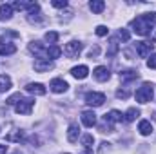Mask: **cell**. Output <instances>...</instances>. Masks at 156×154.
Masks as SVG:
<instances>
[{
  "instance_id": "cell-1",
  "label": "cell",
  "mask_w": 156,
  "mask_h": 154,
  "mask_svg": "<svg viewBox=\"0 0 156 154\" xmlns=\"http://www.w3.org/2000/svg\"><path fill=\"white\" fill-rule=\"evenodd\" d=\"M154 24H156V13H145V15L136 16V18L131 22V27H133V31H134L136 35L145 37V35H151Z\"/></svg>"
},
{
  "instance_id": "cell-2",
  "label": "cell",
  "mask_w": 156,
  "mask_h": 154,
  "mask_svg": "<svg viewBox=\"0 0 156 154\" xmlns=\"http://www.w3.org/2000/svg\"><path fill=\"white\" fill-rule=\"evenodd\" d=\"M153 94H154V89H153V85L151 83H144L142 87H138L136 89V102H140V103H149L151 100H153Z\"/></svg>"
},
{
  "instance_id": "cell-3",
  "label": "cell",
  "mask_w": 156,
  "mask_h": 154,
  "mask_svg": "<svg viewBox=\"0 0 156 154\" xmlns=\"http://www.w3.org/2000/svg\"><path fill=\"white\" fill-rule=\"evenodd\" d=\"M105 102V94L104 93H87L85 94V103L91 107H100Z\"/></svg>"
},
{
  "instance_id": "cell-4",
  "label": "cell",
  "mask_w": 156,
  "mask_h": 154,
  "mask_svg": "<svg viewBox=\"0 0 156 154\" xmlns=\"http://www.w3.org/2000/svg\"><path fill=\"white\" fill-rule=\"evenodd\" d=\"M33 105H35V100L33 98H22L16 105H15V111L18 113V114H29L31 113V109H33Z\"/></svg>"
},
{
  "instance_id": "cell-5",
  "label": "cell",
  "mask_w": 156,
  "mask_h": 154,
  "mask_svg": "<svg viewBox=\"0 0 156 154\" xmlns=\"http://www.w3.org/2000/svg\"><path fill=\"white\" fill-rule=\"evenodd\" d=\"M82 47H83V44H80V42H76V40H73V42L66 44L64 53H66L69 58H76L78 54H80V51H82Z\"/></svg>"
},
{
  "instance_id": "cell-6",
  "label": "cell",
  "mask_w": 156,
  "mask_h": 154,
  "mask_svg": "<svg viewBox=\"0 0 156 154\" xmlns=\"http://www.w3.org/2000/svg\"><path fill=\"white\" fill-rule=\"evenodd\" d=\"M136 53H138V56L140 58H147L149 54H151V51H153V47H154V44L153 42H136Z\"/></svg>"
},
{
  "instance_id": "cell-7",
  "label": "cell",
  "mask_w": 156,
  "mask_h": 154,
  "mask_svg": "<svg viewBox=\"0 0 156 154\" xmlns=\"http://www.w3.org/2000/svg\"><path fill=\"white\" fill-rule=\"evenodd\" d=\"M49 87H51V91H53V93L60 94V93H66V91H67L69 83H67L66 80H62V78H55V80H51Z\"/></svg>"
},
{
  "instance_id": "cell-8",
  "label": "cell",
  "mask_w": 156,
  "mask_h": 154,
  "mask_svg": "<svg viewBox=\"0 0 156 154\" xmlns=\"http://www.w3.org/2000/svg\"><path fill=\"white\" fill-rule=\"evenodd\" d=\"M93 76L96 78L98 82H107V80L111 78V73H109V69H107V67H104V65H98V67L93 71Z\"/></svg>"
},
{
  "instance_id": "cell-9",
  "label": "cell",
  "mask_w": 156,
  "mask_h": 154,
  "mask_svg": "<svg viewBox=\"0 0 156 154\" xmlns=\"http://www.w3.org/2000/svg\"><path fill=\"white\" fill-rule=\"evenodd\" d=\"M49 69H53V62H51L49 58H38V60L35 62V71L45 73V71H49Z\"/></svg>"
},
{
  "instance_id": "cell-10",
  "label": "cell",
  "mask_w": 156,
  "mask_h": 154,
  "mask_svg": "<svg viewBox=\"0 0 156 154\" xmlns=\"http://www.w3.org/2000/svg\"><path fill=\"white\" fill-rule=\"evenodd\" d=\"M82 121L85 127H94L96 125V114L93 111H83L82 113Z\"/></svg>"
},
{
  "instance_id": "cell-11",
  "label": "cell",
  "mask_w": 156,
  "mask_h": 154,
  "mask_svg": "<svg viewBox=\"0 0 156 154\" xmlns=\"http://www.w3.org/2000/svg\"><path fill=\"white\" fill-rule=\"evenodd\" d=\"M122 120H123V114H122L120 111H116V109L109 111L107 114L104 116V121H105V123H116V121H122Z\"/></svg>"
},
{
  "instance_id": "cell-12",
  "label": "cell",
  "mask_w": 156,
  "mask_h": 154,
  "mask_svg": "<svg viewBox=\"0 0 156 154\" xmlns=\"http://www.w3.org/2000/svg\"><path fill=\"white\" fill-rule=\"evenodd\" d=\"M13 16V5L9 4H0V20L5 22V20H11Z\"/></svg>"
},
{
  "instance_id": "cell-13",
  "label": "cell",
  "mask_w": 156,
  "mask_h": 154,
  "mask_svg": "<svg viewBox=\"0 0 156 154\" xmlns=\"http://www.w3.org/2000/svg\"><path fill=\"white\" fill-rule=\"evenodd\" d=\"M71 75L75 78H78V80H83V78H87V75H89V67L87 65H76V67L71 69Z\"/></svg>"
},
{
  "instance_id": "cell-14",
  "label": "cell",
  "mask_w": 156,
  "mask_h": 154,
  "mask_svg": "<svg viewBox=\"0 0 156 154\" xmlns=\"http://www.w3.org/2000/svg\"><path fill=\"white\" fill-rule=\"evenodd\" d=\"M78 136H80V127H78L76 123H71L69 129H67V140H69L71 143H76Z\"/></svg>"
},
{
  "instance_id": "cell-15",
  "label": "cell",
  "mask_w": 156,
  "mask_h": 154,
  "mask_svg": "<svg viewBox=\"0 0 156 154\" xmlns=\"http://www.w3.org/2000/svg\"><path fill=\"white\" fill-rule=\"evenodd\" d=\"M26 91L27 93H31V94H38V96H42V94H45V87L42 85V83H27L26 85Z\"/></svg>"
},
{
  "instance_id": "cell-16",
  "label": "cell",
  "mask_w": 156,
  "mask_h": 154,
  "mask_svg": "<svg viewBox=\"0 0 156 154\" xmlns=\"http://www.w3.org/2000/svg\"><path fill=\"white\" fill-rule=\"evenodd\" d=\"M27 20H29L31 24H42V22H44V16H42V13H40V5L37 7V9L29 11V15H27Z\"/></svg>"
},
{
  "instance_id": "cell-17",
  "label": "cell",
  "mask_w": 156,
  "mask_h": 154,
  "mask_svg": "<svg viewBox=\"0 0 156 154\" xmlns=\"http://www.w3.org/2000/svg\"><path fill=\"white\" fill-rule=\"evenodd\" d=\"M138 131H140V134H142V136H149V134H153V125H151V121L142 120V121H140V125H138Z\"/></svg>"
},
{
  "instance_id": "cell-18",
  "label": "cell",
  "mask_w": 156,
  "mask_h": 154,
  "mask_svg": "<svg viewBox=\"0 0 156 154\" xmlns=\"http://www.w3.org/2000/svg\"><path fill=\"white\" fill-rule=\"evenodd\" d=\"M13 53H16V45L15 44H0V54L2 56L13 54Z\"/></svg>"
},
{
  "instance_id": "cell-19",
  "label": "cell",
  "mask_w": 156,
  "mask_h": 154,
  "mask_svg": "<svg viewBox=\"0 0 156 154\" xmlns=\"http://www.w3.org/2000/svg\"><path fill=\"white\" fill-rule=\"evenodd\" d=\"M29 51L31 53H37L40 58H44V54H45V49H44V45L40 42H31L29 44Z\"/></svg>"
},
{
  "instance_id": "cell-20",
  "label": "cell",
  "mask_w": 156,
  "mask_h": 154,
  "mask_svg": "<svg viewBox=\"0 0 156 154\" xmlns=\"http://www.w3.org/2000/svg\"><path fill=\"white\" fill-rule=\"evenodd\" d=\"M89 9H91L93 13H102V11L105 9V2H102V0H93V2H89Z\"/></svg>"
},
{
  "instance_id": "cell-21",
  "label": "cell",
  "mask_w": 156,
  "mask_h": 154,
  "mask_svg": "<svg viewBox=\"0 0 156 154\" xmlns=\"http://www.w3.org/2000/svg\"><path fill=\"white\" fill-rule=\"evenodd\" d=\"M60 54H62V49H60L58 45H51V47H49V49L45 51V56H47V58H51V60L58 58Z\"/></svg>"
},
{
  "instance_id": "cell-22",
  "label": "cell",
  "mask_w": 156,
  "mask_h": 154,
  "mask_svg": "<svg viewBox=\"0 0 156 154\" xmlns=\"http://www.w3.org/2000/svg\"><path fill=\"white\" fill-rule=\"evenodd\" d=\"M138 116H140V111H138V109H134V107H131V109L123 114V120H125L127 123H131V121H134Z\"/></svg>"
},
{
  "instance_id": "cell-23",
  "label": "cell",
  "mask_w": 156,
  "mask_h": 154,
  "mask_svg": "<svg viewBox=\"0 0 156 154\" xmlns=\"http://www.w3.org/2000/svg\"><path fill=\"white\" fill-rule=\"evenodd\" d=\"M11 89V78L5 75H0V93H5Z\"/></svg>"
},
{
  "instance_id": "cell-24",
  "label": "cell",
  "mask_w": 156,
  "mask_h": 154,
  "mask_svg": "<svg viewBox=\"0 0 156 154\" xmlns=\"http://www.w3.org/2000/svg\"><path fill=\"white\" fill-rule=\"evenodd\" d=\"M93 143H94V138H93V134H83V136H82V145L87 149V152H91V147H93Z\"/></svg>"
},
{
  "instance_id": "cell-25",
  "label": "cell",
  "mask_w": 156,
  "mask_h": 154,
  "mask_svg": "<svg viewBox=\"0 0 156 154\" xmlns=\"http://www.w3.org/2000/svg\"><path fill=\"white\" fill-rule=\"evenodd\" d=\"M118 49H120V45H118V40L116 38H111L109 40V49H107V56H115L118 53Z\"/></svg>"
},
{
  "instance_id": "cell-26",
  "label": "cell",
  "mask_w": 156,
  "mask_h": 154,
  "mask_svg": "<svg viewBox=\"0 0 156 154\" xmlns=\"http://www.w3.org/2000/svg\"><path fill=\"white\" fill-rule=\"evenodd\" d=\"M44 38H45V42H49L51 45H55V44L58 42V33H55V31H47Z\"/></svg>"
},
{
  "instance_id": "cell-27",
  "label": "cell",
  "mask_w": 156,
  "mask_h": 154,
  "mask_svg": "<svg viewBox=\"0 0 156 154\" xmlns=\"http://www.w3.org/2000/svg\"><path fill=\"white\" fill-rule=\"evenodd\" d=\"M120 78L122 80H127V82L129 80H136L138 78V73L136 71H123V73H120Z\"/></svg>"
},
{
  "instance_id": "cell-28",
  "label": "cell",
  "mask_w": 156,
  "mask_h": 154,
  "mask_svg": "<svg viewBox=\"0 0 156 154\" xmlns=\"http://www.w3.org/2000/svg\"><path fill=\"white\" fill-rule=\"evenodd\" d=\"M20 100H22V94H20V93H16V94H13V96H9L5 103H7V105H16V103H18Z\"/></svg>"
},
{
  "instance_id": "cell-29",
  "label": "cell",
  "mask_w": 156,
  "mask_h": 154,
  "mask_svg": "<svg viewBox=\"0 0 156 154\" xmlns=\"http://www.w3.org/2000/svg\"><path fill=\"white\" fill-rule=\"evenodd\" d=\"M7 140H9V142H20V140H24V132H22V131H16V132L9 134Z\"/></svg>"
},
{
  "instance_id": "cell-30",
  "label": "cell",
  "mask_w": 156,
  "mask_h": 154,
  "mask_svg": "<svg viewBox=\"0 0 156 154\" xmlns=\"http://www.w3.org/2000/svg\"><path fill=\"white\" fill-rule=\"evenodd\" d=\"M107 33H109V29H107L105 26H98V27H96V35H98V37H105Z\"/></svg>"
},
{
  "instance_id": "cell-31",
  "label": "cell",
  "mask_w": 156,
  "mask_h": 154,
  "mask_svg": "<svg viewBox=\"0 0 156 154\" xmlns=\"http://www.w3.org/2000/svg\"><path fill=\"white\" fill-rule=\"evenodd\" d=\"M116 96L118 98H122V100H125V98H129V91H127V89H118Z\"/></svg>"
},
{
  "instance_id": "cell-32",
  "label": "cell",
  "mask_w": 156,
  "mask_h": 154,
  "mask_svg": "<svg viewBox=\"0 0 156 154\" xmlns=\"http://www.w3.org/2000/svg\"><path fill=\"white\" fill-rule=\"evenodd\" d=\"M51 4H53V7H58L60 9V7H66L67 5V0H53Z\"/></svg>"
},
{
  "instance_id": "cell-33",
  "label": "cell",
  "mask_w": 156,
  "mask_h": 154,
  "mask_svg": "<svg viewBox=\"0 0 156 154\" xmlns=\"http://www.w3.org/2000/svg\"><path fill=\"white\" fill-rule=\"evenodd\" d=\"M147 67L149 69H156V54H151V58L147 60Z\"/></svg>"
},
{
  "instance_id": "cell-34",
  "label": "cell",
  "mask_w": 156,
  "mask_h": 154,
  "mask_svg": "<svg viewBox=\"0 0 156 154\" xmlns=\"http://www.w3.org/2000/svg\"><path fill=\"white\" fill-rule=\"evenodd\" d=\"M118 37H120V38L123 40V42H127V40H129V37H131V35H129V33H127L125 29H120V33H118Z\"/></svg>"
},
{
  "instance_id": "cell-35",
  "label": "cell",
  "mask_w": 156,
  "mask_h": 154,
  "mask_svg": "<svg viewBox=\"0 0 156 154\" xmlns=\"http://www.w3.org/2000/svg\"><path fill=\"white\" fill-rule=\"evenodd\" d=\"M98 53H100V47H98V45H94L93 49H89V56H91V58H93V56H96Z\"/></svg>"
},
{
  "instance_id": "cell-36",
  "label": "cell",
  "mask_w": 156,
  "mask_h": 154,
  "mask_svg": "<svg viewBox=\"0 0 156 154\" xmlns=\"http://www.w3.org/2000/svg\"><path fill=\"white\" fill-rule=\"evenodd\" d=\"M5 152H7V145L0 143V154H5Z\"/></svg>"
},
{
  "instance_id": "cell-37",
  "label": "cell",
  "mask_w": 156,
  "mask_h": 154,
  "mask_svg": "<svg viewBox=\"0 0 156 154\" xmlns=\"http://www.w3.org/2000/svg\"><path fill=\"white\" fill-rule=\"evenodd\" d=\"M13 154H22V152H20V151H16V152H13Z\"/></svg>"
}]
</instances>
